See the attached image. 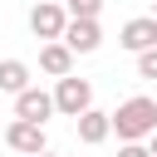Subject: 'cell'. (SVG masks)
Returning <instances> with one entry per match:
<instances>
[{
    "instance_id": "cell-14",
    "label": "cell",
    "mask_w": 157,
    "mask_h": 157,
    "mask_svg": "<svg viewBox=\"0 0 157 157\" xmlns=\"http://www.w3.org/2000/svg\"><path fill=\"white\" fill-rule=\"evenodd\" d=\"M147 152H152V157H157V128H152V137H147Z\"/></svg>"
},
{
    "instance_id": "cell-15",
    "label": "cell",
    "mask_w": 157,
    "mask_h": 157,
    "mask_svg": "<svg viewBox=\"0 0 157 157\" xmlns=\"http://www.w3.org/2000/svg\"><path fill=\"white\" fill-rule=\"evenodd\" d=\"M34 157H54V152H49V147H44V152H34Z\"/></svg>"
},
{
    "instance_id": "cell-3",
    "label": "cell",
    "mask_w": 157,
    "mask_h": 157,
    "mask_svg": "<svg viewBox=\"0 0 157 157\" xmlns=\"http://www.w3.org/2000/svg\"><path fill=\"white\" fill-rule=\"evenodd\" d=\"M5 142H10V152H20V157H34V152L49 147L44 123H29V118H15V123L5 128Z\"/></svg>"
},
{
    "instance_id": "cell-16",
    "label": "cell",
    "mask_w": 157,
    "mask_h": 157,
    "mask_svg": "<svg viewBox=\"0 0 157 157\" xmlns=\"http://www.w3.org/2000/svg\"><path fill=\"white\" fill-rule=\"evenodd\" d=\"M152 20H157V5H152Z\"/></svg>"
},
{
    "instance_id": "cell-1",
    "label": "cell",
    "mask_w": 157,
    "mask_h": 157,
    "mask_svg": "<svg viewBox=\"0 0 157 157\" xmlns=\"http://www.w3.org/2000/svg\"><path fill=\"white\" fill-rule=\"evenodd\" d=\"M152 128H157V98H128L113 113L118 142H142V137H152Z\"/></svg>"
},
{
    "instance_id": "cell-12",
    "label": "cell",
    "mask_w": 157,
    "mask_h": 157,
    "mask_svg": "<svg viewBox=\"0 0 157 157\" xmlns=\"http://www.w3.org/2000/svg\"><path fill=\"white\" fill-rule=\"evenodd\" d=\"M137 74H142V78H152V83H157V44H152V49H142V54H137Z\"/></svg>"
},
{
    "instance_id": "cell-13",
    "label": "cell",
    "mask_w": 157,
    "mask_h": 157,
    "mask_svg": "<svg viewBox=\"0 0 157 157\" xmlns=\"http://www.w3.org/2000/svg\"><path fill=\"white\" fill-rule=\"evenodd\" d=\"M118 157H152V152H147V142H123Z\"/></svg>"
},
{
    "instance_id": "cell-2",
    "label": "cell",
    "mask_w": 157,
    "mask_h": 157,
    "mask_svg": "<svg viewBox=\"0 0 157 157\" xmlns=\"http://www.w3.org/2000/svg\"><path fill=\"white\" fill-rule=\"evenodd\" d=\"M83 108H93V83H88V78H74V74H64V78L54 83V113H64V118H78Z\"/></svg>"
},
{
    "instance_id": "cell-4",
    "label": "cell",
    "mask_w": 157,
    "mask_h": 157,
    "mask_svg": "<svg viewBox=\"0 0 157 157\" xmlns=\"http://www.w3.org/2000/svg\"><path fill=\"white\" fill-rule=\"evenodd\" d=\"M64 25H69V10H64L59 0H39V5L29 10V29H34V39H59Z\"/></svg>"
},
{
    "instance_id": "cell-11",
    "label": "cell",
    "mask_w": 157,
    "mask_h": 157,
    "mask_svg": "<svg viewBox=\"0 0 157 157\" xmlns=\"http://www.w3.org/2000/svg\"><path fill=\"white\" fill-rule=\"evenodd\" d=\"M64 10H69V20H98V10H103V0H59Z\"/></svg>"
},
{
    "instance_id": "cell-7",
    "label": "cell",
    "mask_w": 157,
    "mask_h": 157,
    "mask_svg": "<svg viewBox=\"0 0 157 157\" xmlns=\"http://www.w3.org/2000/svg\"><path fill=\"white\" fill-rule=\"evenodd\" d=\"M59 39H64L74 54H93V49L103 44V29H98V20H69Z\"/></svg>"
},
{
    "instance_id": "cell-8",
    "label": "cell",
    "mask_w": 157,
    "mask_h": 157,
    "mask_svg": "<svg viewBox=\"0 0 157 157\" xmlns=\"http://www.w3.org/2000/svg\"><path fill=\"white\" fill-rule=\"evenodd\" d=\"M118 44H123L128 54H142V49H152V44H157V20H152V15H137V20H128V25H123V34H118Z\"/></svg>"
},
{
    "instance_id": "cell-6",
    "label": "cell",
    "mask_w": 157,
    "mask_h": 157,
    "mask_svg": "<svg viewBox=\"0 0 157 157\" xmlns=\"http://www.w3.org/2000/svg\"><path fill=\"white\" fill-rule=\"evenodd\" d=\"M74 132H78L83 147H98V142H108V132H113V113H103V108H83V113L74 118Z\"/></svg>"
},
{
    "instance_id": "cell-5",
    "label": "cell",
    "mask_w": 157,
    "mask_h": 157,
    "mask_svg": "<svg viewBox=\"0 0 157 157\" xmlns=\"http://www.w3.org/2000/svg\"><path fill=\"white\" fill-rule=\"evenodd\" d=\"M15 118H29V123H49L54 118V93H44V88H20L15 93Z\"/></svg>"
},
{
    "instance_id": "cell-9",
    "label": "cell",
    "mask_w": 157,
    "mask_h": 157,
    "mask_svg": "<svg viewBox=\"0 0 157 157\" xmlns=\"http://www.w3.org/2000/svg\"><path fill=\"white\" fill-rule=\"evenodd\" d=\"M39 69H44L49 78L74 74V49H69L64 39H44V49H39Z\"/></svg>"
},
{
    "instance_id": "cell-10",
    "label": "cell",
    "mask_w": 157,
    "mask_h": 157,
    "mask_svg": "<svg viewBox=\"0 0 157 157\" xmlns=\"http://www.w3.org/2000/svg\"><path fill=\"white\" fill-rule=\"evenodd\" d=\"M29 88V64L25 59H0V93H20Z\"/></svg>"
}]
</instances>
